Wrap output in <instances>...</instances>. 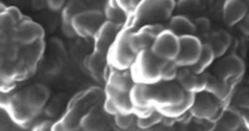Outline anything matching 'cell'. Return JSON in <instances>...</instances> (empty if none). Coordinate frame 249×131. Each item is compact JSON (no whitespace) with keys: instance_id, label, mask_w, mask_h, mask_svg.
Listing matches in <instances>:
<instances>
[{"instance_id":"9c48e42d","label":"cell","mask_w":249,"mask_h":131,"mask_svg":"<svg viewBox=\"0 0 249 131\" xmlns=\"http://www.w3.org/2000/svg\"><path fill=\"white\" fill-rule=\"evenodd\" d=\"M202 43L195 35L179 37V49L173 61L178 68L190 67L194 65L199 56Z\"/></svg>"},{"instance_id":"ab89813d","label":"cell","mask_w":249,"mask_h":131,"mask_svg":"<svg viewBox=\"0 0 249 131\" xmlns=\"http://www.w3.org/2000/svg\"><path fill=\"white\" fill-rule=\"evenodd\" d=\"M5 61L2 53L0 52V67L1 66Z\"/></svg>"},{"instance_id":"7c38bea8","label":"cell","mask_w":249,"mask_h":131,"mask_svg":"<svg viewBox=\"0 0 249 131\" xmlns=\"http://www.w3.org/2000/svg\"><path fill=\"white\" fill-rule=\"evenodd\" d=\"M124 26L106 20L93 39V50L108 55V52Z\"/></svg>"},{"instance_id":"9a60e30c","label":"cell","mask_w":249,"mask_h":131,"mask_svg":"<svg viewBox=\"0 0 249 131\" xmlns=\"http://www.w3.org/2000/svg\"><path fill=\"white\" fill-rule=\"evenodd\" d=\"M8 112L12 119L20 125L30 123L39 113L18 94L13 95Z\"/></svg>"},{"instance_id":"d590c367","label":"cell","mask_w":249,"mask_h":131,"mask_svg":"<svg viewBox=\"0 0 249 131\" xmlns=\"http://www.w3.org/2000/svg\"><path fill=\"white\" fill-rule=\"evenodd\" d=\"M66 0H47V5L52 10L58 11L63 7Z\"/></svg>"},{"instance_id":"7a4b0ae2","label":"cell","mask_w":249,"mask_h":131,"mask_svg":"<svg viewBox=\"0 0 249 131\" xmlns=\"http://www.w3.org/2000/svg\"><path fill=\"white\" fill-rule=\"evenodd\" d=\"M176 6L174 0H141L129 16L127 25L139 22H155L168 19Z\"/></svg>"},{"instance_id":"52a82bcc","label":"cell","mask_w":249,"mask_h":131,"mask_svg":"<svg viewBox=\"0 0 249 131\" xmlns=\"http://www.w3.org/2000/svg\"><path fill=\"white\" fill-rule=\"evenodd\" d=\"M161 81L154 85L153 104L156 109L170 107L181 103L185 92L178 84Z\"/></svg>"},{"instance_id":"cb8c5ba5","label":"cell","mask_w":249,"mask_h":131,"mask_svg":"<svg viewBox=\"0 0 249 131\" xmlns=\"http://www.w3.org/2000/svg\"><path fill=\"white\" fill-rule=\"evenodd\" d=\"M106 20L124 27L129 15L118 4L116 0H108L103 12Z\"/></svg>"},{"instance_id":"8d00e7d4","label":"cell","mask_w":249,"mask_h":131,"mask_svg":"<svg viewBox=\"0 0 249 131\" xmlns=\"http://www.w3.org/2000/svg\"><path fill=\"white\" fill-rule=\"evenodd\" d=\"M10 40L9 39L8 32L0 28V52L2 53L4 49Z\"/></svg>"},{"instance_id":"f1b7e54d","label":"cell","mask_w":249,"mask_h":131,"mask_svg":"<svg viewBox=\"0 0 249 131\" xmlns=\"http://www.w3.org/2000/svg\"><path fill=\"white\" fill-rule=\"evenodd\" d=\"M163 115L156 109L149 115L143 117L137 118L136 126L140 129H148L162 122Z\"/></svg>"},{"instance_id":"30bf717a","label":"cell","mask_w":249,"mask_h":131,"mask_svg":"<svg viewBox=\"0 0 249 131\" xmlns=\"http://www.w3.org/2000/svg\"><path fill=\"white\" fill-rule=\"evenodd\" d=\"M158 57L166 61H174L179 49V37L169 29H164L156 37L150 48Z\"/></svg>"},{"instance_id":"ba28073f","label":"cell","mask_w":249,"mask_h":131,"mask_svg":"<svg viewBox=\"0 0 249 131\" xmlns=\"http://www.w3.org/2000/svg\"><path fill=\"white\" fill-rule=\"evenodd\" d=\"M245 71L243 60L231 54L223 57L214 67L215 76L220 80L235 85L243 77Z\"/></svg>"},{"instance_id":"4316f807","label":"cell","mask_w":249,"mask_h":131,"mask_svg":"<svg viewBox=\"0 0 249 131\" xmlns=\"http://www.w3.org/2000/svg\"><path fill=\"white\" fill-rule=\"evenodd\" d=\"M85 9L81 0H69L62 8V24H71L73 18Z\"/></svg>"},{"instance_id":"603a6c76","label":"cell","mask_w":249,"mask_h":131,"mask_svg":"<svg viewBox=\"0 0 249 131\" xmlns=\"http://www.w3.org/2000/svg\"><path fill=\"white\" fill-rule=\"evenodd\" d=\"M196 94L186 93L183 102L175 106L156 109L164 117L178 119L188 113L195 101Z\"/></svg>"},{"instance_id":"8fae6325","label":"cell","mask_w":249,"mask_h":131,"mask_svg":"<svg viewBox=\"0 0 249 131\" xmlns=\"http://www.w3.org/2000/svg\"><path fill=\"white\" fill-rule=\"evenodd\" d=\"M164 27L159 23L147 24L137 31H131L129 40L132 47L138 54L141 51L150 48Z\"/></svg>"},{"instance_id":"ffe728a7","label":"cell","mask_w":249,"mask_h":131,"mask_svg":"<svg viewBox=\"0 0 249 131\" xmlns=\"http://www.w3.org/2000/svg\"><path fill=\"white\" fill-rule=\"evenodd\" d=\"M243 124L242 115L236 110L226 107L213 122V130L234 131Z\"/></svg>"},{"instance_id":"d6986e66","label":"cell","mask_w":249,"mask_h":131,"mask_svg":"<svg viewBox=\"0 0 249 131\" xmlns=\"http://www.w3.org/2000/svg\"><path fill=\"white\" fill-rule=\"evenodd\" d=\"M248 3L241 0H226L223 9L225 23L232 26L240 22L246 17Z\"/></svg>"},{"instance_id":"ac0fdd59","label":"cell","mask_w":249,"mask_h":131,"mask_svg":"<svg viewBox=\"0 0 249 131\" xmlns=\"http://www.w3.org/2000/svg\"><path fill=\"white\" fill-rule=\"evenodd\" d=\"M18 94L30 106L39 112L49 97L48 88L42 84H35L19 92Z\"/></svg>"},{"instance_id":"e575fe53","label":"cell","mask_w":249,"mask_h":131,"mask_svg":"<svg viewBox=\"0 0 249 131\" xmlns=\"http://www.w3.org/2000/svg\"><path fill=\"white\" fill-rule=\"evenodd\" d=\"M13 95L8 90L0 89V108L8 110L12 102Z\"/></svg>"},{"instance_id":"5bb4252c","label":"cell","mask_w":249,"mask_h":131,"mask_svg":"<svg viewBox=\"0 0 249 131\" xmlns=\"http://www.w3.org/2000/svg\"><path fill=\"white\" fill-rule=\"evenodd\" d=\"M11 33L12 39L22 45L43 39L44 36L42 28L37 23L28 20L16 26Z\"/></svg>"},{"instance_id":"484cf974","label":"cell","mask_w":249,"mask_h":131,"mask_svg":"<svg viewBox=\"0 0 249 131\" xmlns=\"http://www.w3.org/2000/svg\"><path fill=\"white\" fill-rule=\"evenodd\" d=\"M215 58L214 54L210 46L207 43H203L198 60L189 68L196 74L203 73L213 63Z\"/></svg>"},{"instance_id":"b9f144b4","label":"cell","mask_w":249,"mask_h":131,"mask_svg":"<svg viewBox=\"0 0 249 131\" xmlns=\"http://www.w3.org/2000/svg\"></svg>"},{"instance_id":"d6a6232c","label":"cell","mask_w":249,"mask_h":131,"mask_svg":"<svg viewBox=\"0 0 249 131\" xmlns=\"http://www.w3.org/2000/svg\"><path fill=\"white\" fill-rule=\"evenodd\" d=\"M177 6L179 10L184 12L194 11L200 6L198 0H178Z\"/></svg>"},{"instance_id":"836d02e7","label":"cell","mask_w":249,"mask_h":131,"mask_svg":"<svg viewBox=\"0 0 249 131\" xmlns=\"http://www.w3.org/2000/svg\"><path fill=\"white\" fill-rule=\"evenodd\" d=\"M195 33L199 32L201 34L206 33L210 28L209 20L205 18H199L197 19L194 23Z\"/></svg>"},{"instance_id":"74e56055","label":"cell","mask_w":249,"mask_h":131,"mask_svg":"<svg viewBox=\"0 0 249 131\" xmlns=\"http://www.w3.org/2000/svg\"><path fill=\"white\" fill-rule=\"evenodd\" d=\"M245 20L244 21L241 26V30L243 32L247 35H248L249 34V21L248 18H246Z\"/></svg>"},{"instance_id":"f35d334b","label":"cell","mask_w":249,"mask_h":131,"mask_svg":"<svg viewBox=\"0 0 249 131\" xmlns=\"http://www.w3.org/2000/svg\"><path fill=\"white\" fill-rule=\"evenodd\" d=\"M199 6H206L210 5L213 0H198Z\"/></svg>"},{"instance_id":"8992f818","label":"cell","mask_w":249,"mask_h":131,"mask_svg":"<svg viewBox=\"0 0 249 131\" xmlns=\"http://www.w3.org/2000/svg\"><path fill=\"white\" fill-rule=\"evenodd\" d=\"M105 20L102 11L85 9L73 18L72 24L77 36L85 39H93Z\"/></svg>"},{"instance_id":"d4e9b609","label":"cell","mask_w":249,"mask_h":131,"mask_svg":"<svg viewBox=\"0 0 249 131\" xmlns=\"http://www.w3.org/2000/svg\"><path fill=\"white\" fill-rule=\"evenodd\" d=\"M168 29L178 37L195 35V34L194 23L182 16L172 17L170 19Z\"/></svg>"},{"instance_id":"e0dca14e","label":"cell","mask_w":249,"mask_h":131,"mask_svg":"<svg viewBox=\"0 0 249 131\" xmlns=\"http://www.w3.org/2000/svg\"><path fill=\"white\" fill-rule=\"evenodd\" d=\"M101 106L93 108L82 117L80 124V129L88 131H99L109 128L108 115H110Z\"/></svg>"},{"instance_id":"2e32d148","label":"cell","mask_w":249,"mask_h":131,"mask_svg":"<svg viewBox=\"0 0 249 131\" xmlns=\"http://www.w3.org/2000/svg\"><path fill=\"white\" fill-rule=\"evenodd\" d=\"M85 69L95 79L105 78L109 68L108 55L93 50L83 60Z\"/></svg>"},{"instance_id":"277c9868","label":"cell","mask_w":249,"mask_h":131,"mask_svg":"<svg viewBox=\"0 0 249 131\" xmlns=\"http://www.w3.org/2000/svg\"><path fill=\"white\" fill-rule=\"evenodd\" d=\"M132 27L124 26L121 31L108 53L109 65L120 70L130 69L138 54L135 52L129 40Z\"/></svg>"},{"instance_id":"4fadbf2b","label":"cell","mask_w":249,"mask_h":131,"mask_svg":"<svg viewBox=\"0 0 249 131\" xmlns=\"http://www.w3.org/2000/svg\"><path fill=\"white\" fill-rule=\"evenodd\" d=\"M179 68L176 79L185 92L196 94L205 91L209 74L205 72L196 74L189 67Z\"/></svg>"},{"instance_id":"83f0119b","label":"cell","mask_w":249,"mask_h":131,"mask_svg":"<svg viewBox=\"0 0 249 131\" xmlns=\"http://www.w3.org/2000/svg\"><path fill=\"white\" fill-rule=\"evenodd\" d=\"M115 125L121 130H128L136 126L137 116L134 112H118L113 116Z\"/></svg>"},{"instance_id":"6da1fadb","label":"cell","mask_w":249,"mask_h":131,"mask_svg":"<svg viewBox=\"0 0 249 131\" xmlns=\"http://www.w3.org/2000/svg\"><path fill=\"white\" fill-rule=\"evenodd\" d=\"M106 80L102 105L105 112L112 116L120 112H134L130 91L135 82L130 70L112 68Z\"/></svg>"},{"instance_id":"44dd1931","label":"cell","mask_w":249,"mask_h":131,"mask_svg":"<svg viewBox=\"0 0 249 131\" xmlns=\"http://www.w3.org/2000/svg\"><path fill=\"white\" fill-rule=\"evenodd\" d=\"M235 85L223 81L215 75H210L205 91L212 94L219 101L225 104Z\"/></svg>"},{"instance_id":"7402d4cb","label":"cell","mask_w":249,"mask_h":131,"mask_svg":"<svg viewBox=\"0 0 249 131\" xmlns=\"http://www.w3.org/2000/svg\"><path fill=\"white\" fill-rule=\"evenodd\" d=\"M231 35L224 30H218L212 33L207 43L213 50L215 58L223 56L229 49L231 43Z\"/></svg>"},{"instance_id":"1f68e13d","label":"cell","mask_w":249,"mask_h":131,"mask_svg":"<svg viewBox=\"0 0 249 131\" xmlns=\"http://www.w3.org/2000/svg\"><path fill=\"white\" fill-rule=\"evenodd\" d=\"M17 21L10 12L0 16V28L11 33L16 27Z\"/></svg>"},{"instance_id":"60d3db41","label":"cell","mask_w":249,"mask_h":131,"mask_svg":"<svg viewBox=\"0 0 249 131\" xmlns=\"http://www.w3.org/2000/svg\"><path fill=\"white\" fill-rule=\"evenodd\" d=\"M244 2H245L246 3H248V1H249V0H241Z\"/></svg>"},{"instance_id":"f546056e","label":"cell","mask_w":249,"mask_h":131,"mask_svg":"<svg viewBox=\"0 0 249 131\" xmlns=\"http://www.w3.org/2000/svg\"><path fill=\"white\" fill-rule=\"evenodd\" d=\"M20 51L18 43L11 39L4 49L2 54L6 61L13 63L18 60Z\"/></svg>"},{"instance_id":"5b68a950","label":"cell","mask_w":249,"mask_h":131,"mask_svg":"<svg viewBox=\"0 0 249 131\" xmlns=\"http://www.w3.org/2000/svg\"><path fill=\"white\" fill-rule=\"evenodd\" d=\"M225 103L206 91L196 94L193 105L189 111L192 116L197 120L214 122L218 117Z\"/></svg>"},{"instance_id":"3957f363","label":"cell","mask_w":249,"mask_h":131,"mask_svg":"<svg viewBox=\"0 0 249 131\" xmlns=\"http://www.w3.org/2000/svg\"><path fill=\"white\" fill-rule=\"evenodd\" d=\"M166 60L156 56L150 48L141 51L130 68L135 82L155 84L161 81V72Z\"/></svg>"},{"instance_id":"4dcf8cb0","label":"cell","mask_w":249,"mask_h":131,"mask_svg":"<svg viewBox=\"0 0 249 131\" xmlns=\"http://www.w3.org/2000/svg\"><path fill=\"white\" fill-rule=\"evenodd\" d=\"M173 61H166L161 72V81L169 82L176 79L178 69Z\"/></svg>"}]
</instances>
